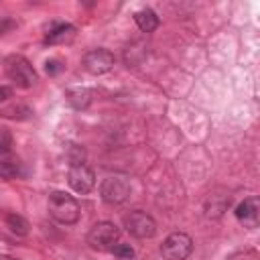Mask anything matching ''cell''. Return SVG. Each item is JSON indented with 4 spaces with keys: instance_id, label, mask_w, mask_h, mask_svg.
I'll use <instances>...</instances> for the list:
<instances>
[{
    "instance_id": "cell-1",
    "label": "cell",
    "mask_w": 260,
    "mask_h": 260,
    "mask_svg": "<svg viewBox=\"0 0 260 260\" xmlns=\"http://www.w3.org/2000/svg\"><path fill=\"white\" fill-rule=\"evenodd\" d=\"M47 205H49V213L55 221H59L63 225L77 223L81 209H79V203L73 195H69L65 191H53V193H49Z\"/></svg>"
},
{
    "instance_id": "cell-8",
    "label": "cell",
    "mask_w": 260,
    "mask_h": 260,
    "mask_svg": "<svg viewBox=\"0 0 260 260\" xmlns=\"http://www.w3.org/2000/svg\"><path fill=\"white\" fill-rule=\"evenodd\" d=\"M81 63H83V69L87 73H91V75H104V73H108L114 67L116 59H114V53L108 51V49H91V51H87L83 55V61Z\"/></svg>"
},
{
    "instance_id": "cell-21",
    "label": "cell",
    "mask_w": 260,
    "mask_h": 260,
    "mask_svg": "<svg viewBox=\"0 0 260 260\" xmlns=\"http://www.w3.org/2000/svg\"><path fill=\"white\" fill-rule=\"evenodd\" d=\"M130 260H134V258H130Z\"/></svg>"
},
{
    "instance_id": "cell-3",
    "label": "cell",
    "mask_w": 260,
    "mask_h": 260,
    "mask_svg": "<svg viewBox=\"0 0 260 260\" xmlns=\"http://www.w3.org/2000/svg\"><path fill=\"white\" fill-rule=\"evenodd\" d=\"M120 240V228L112 221H98L87 232V244L98 252H110Z\"/></svg>"
},
{
    "instance_id": "cell-18",
    "label": "cell",
    "mask_w": 260,
    "mask_h": 260,
    "mask_svg": "<svg viewBox=\"0 0 260 260\" xmlns=\"http://www.w3.org/2000/svg\"><path fill=\"white\" fill-rule=\"evenodd\" d=\"M61 69H63V65H61V61H57V59H49V61L45 63V71H47L49 75H57Z\"/></svg>"
},
{
    "instance_id": "cell-10",
    "label": "cell",
    "mask_w": 260,
    "mask_h": 260,
    "mask_svg": "<svg viewBox=\"0 0 260 260\" xmlns=\"http://www.w3.org/2000/svg\"><path fill=\"white\" fill-rule=\"evenodd\" d=\"M236 217L246 228H256L260 219V201L258 197H248L236 207Z\"/></svg>"
},
{
    "instance_id": "cell-6",
    "label": "cell",
    "mask_w": 260,
    "mask_h": 260,
    "mask_svg": "<svg viewBox=\"0 0 260 260\" xmlns=\"http://www.w3.org/2000/svg\"><path fill=\"white\" fill-rule=\"evenodd\" d=\"M124 225L128 230L130 236L138 238V240H148L156 234V221L152 219V215H148L146 211H130L124 217Z\"/></svg>"
},
{
    "instance_id": "cell-20",
    "label": "cell",
    "mask_w": 260,
    "mask_h": 260,
    "mask_svg": "<svg viewBox=\"0 0 260 260\" xmlns=\"http://www.w3.org/2000/svg\"><path fill=\"white\" fill-rule=\"evenodd\" d=\"M0 260H16V258H12V256H6V254H0Z\"/></svg>"
},
{
    "instance_id": "cell-2",
    "label": "cell",
    "mask_w": 260,
    "mask_h": 260,
    "mask_svg": "<svg viewBox=\"0 0 260 260\" xmlns=\"http://www.w3.org/2000/svg\"><path fill=\"white\" fill-rule=\"evenodd\" d=\"M4 71H6L8 79L14 85L22 87V89H28L39 81V75H37L35 67L30 65V61L26 57H22V55H16V53L8 55L4 59Z\"/></svg>"
},
{
    "instance_id": "cell-15",
    "label": "cell",
    "mask_w": 260,
    "mask_h": 260,
    "mask_svg": "<svg viewBox=\"0 0 260 260\" xmlns=\"http://www.w3.org/2000/svg\"><path fill=\"white\" fill-rule=\"evenodd\" d=\"M0 114H2L4 118H14V120H26V118H30L32 110H30L28 106L16 104V106H10V108H4V110H0Z\"/></svg>"
},
{
    "instance_id": "cell-4",
    "label": "cell",
    "mask_w": 260,
    "mask_h": 260,
    "mask_svg": "<svg viewBox=\"0 0 260 260\" xmlns=\"http://www.w3.org/2000/svg\"><path fill=\"white\" fill-rule=\"evenodd\" d=\"M193 252V240L185 232H173L160 246V254L165 260H187Z\"/></svg>"
},
{
    "instance_id": "cell-12",
    "label": "cell",
    "mask_w": 260,
    "mask_h": 260,
    "mask_svg": "<svg viewBox=\"0 0 260 260\" xmlns=\"http://www.w3.org/2000/svg\"><path fill=\"white\" fill-rule=\"evenodd\" d=\"M134 22H136V26H138L142 32H152V30L158 28V22H160V20H158V16H156L154 10L142 8V10L134 12Z\"/></svg>"
},
{
    "instance_id": "cell-16",
    "label": "cell",
    "mask_w": 260,
    "mask_h": 260,
    "mask_svg": "<svg viewBox=\"0 0 260 260\" xmlns=\"http://www.w3.org/2000/svg\"><path fill=\"white\" fill-rule=\"evenodd\" d=\"M118 260H130V258H134V248L130 246V244H116L112 250H110Z\"/></svg>"
},
{
    "instance_id": "cell-7",
    "label": "cell",
    "mask_w": 260,
    "mask_h": 260,
    "mask_svg": "<svg viewBox=\"0 0 260 260\" xmlns=\"http://www.w3.org/2000/svg\"><path fill=\"white\" fill-rule=\"evenodd\" d=\"M130 195V183L124 177H108L100 185V197L102 201L110 205H120Z\"/></svg>"
},
{
    "instance_id": "cell-11",
    "label": "cell",
    "mask_w": 260,
    "mask_h": 260,
    "mask_svg": "<svg viewBox=\"0 0 260 260\" xmlns=\"http://www.w3.org/2000/svg\"><path fill=\"white\" fill-rule=\"evenodd\" d=\"M65 98H67V102H69V106L73 110H85L91 104L93 93L87 87H69L65 91Z\"/></svg>"
},
{
    "instance_id": "cell-5",
    "label": "cell",
    "mask_w": 260,
    "mask_h": 260,
    "mask_svg": "<svg viewBox=\"0 0 260 260\" xmlns=\"http://www.w3.org/2000/svg\"><path fill=\"white\" fill-rule=\"evenodd\" d=\"M67 183H69V187L75 193L85 195V193H89L95 187V175H93V171H91L89 165H85L83 160H77V162H71L69 165Z\"/></svg>"
},
{
    "instance_id": "cell-14",
    "label": "cell",
    "mask_w": 260,
    "mask_h": 260,
    "mask_svg": "<svg viewBox=\"0 0 260 260\" xmlns=\"http://www.w3.org/2000/svg\"><path fill=\"white\" fill-rule=\"evenodd\" d=\"M12 146H14V136L10 128L0 126V160L12 156Z\"/></svg>"
},
{
    "instance_id": "cell-9",
    "label": "cell",
    "mask_w": 260,
    "mask_h": 260,
    "mask_svg": "<svg viewBox=\"0 0 260 260\" xmlns=\"http://www.w3.org/2000/svg\"><path fill=\"white\" fill-rule=\"evenodd\" d=\"M75 32H77V28L69 22H53L47 28L45 43L47 45H69L75 39Z\"/></svg>"
},
{
    "instance_id": "cell-17",
    "label": "cell",
    "mask_w": 260,
    "mask_h": 260,
    "mask_svg": "<svg viewBox=\"0 0 260 260\" xmlns=\"http://www.w3.org/2000/svg\"><path fill=\"white\" fill-rule=\"evenodd\" d=\"M258 252L254 248H244V250H238V252H232L225 260H258Z\"/></svg>"
},
{
    "instance_id": "cell-13",
    "label": "cell",
    "mask_w": 260,
    "mask_h": 260,
    "mask_svg": "<svg viewBox=\"0 0 260 260\" xmlns=\"http://www.w3.org/2000/svg\"><path fill=\"white\" fill-rule=\"evenodd\" d=\"M4 223H6V228L12 232V234H16V236H26L28 234V221L22 217V215H18V213H4Z\"/></svg>"
},
{
    "instance_id": "cell-19",
    "label": "cell",
    "mask_w": 260,
    "mask_h": 260,
    "mask_svg": "<svg viewBox=\"0 0 260 260\" xmlns=\"http://www.w3.org/2000/svg\"><path fill=\"white\" fill-rule=\"evenodd\" d=\"M10 98H12V87L0 85V104H2V102H8Z\"/></svg>"
}]
</instances>
